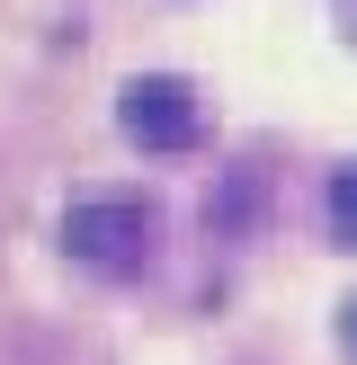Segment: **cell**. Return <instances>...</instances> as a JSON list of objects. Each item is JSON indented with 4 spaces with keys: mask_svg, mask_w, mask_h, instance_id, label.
Here are the masks:
<instances>
[{
    "mask_svg": "<svg viewBox=\"0 0 357 365\" xmlns=\"http://www.w3.org/2000/svg\"><path fill=\"white\" fill-rule=\"evenodd\" d=\"M339 339H348V356H357V303H348V321H339Z\"/></svg>",
    "mask_w": 357,
    "mask_h": 365,
    "instance_id": "4",
    "label": "cell"
},
{
    "mask_svg": "<svg viewBox=\"0 0 357 365\" xmlns=\"http://www.w3.org/2000/svg\"><path fill=\"white\" fill-rule=\"evenodd\" d=\"M116 125L143 143V152H188V143H196V89H188V81H170V71H152V81H125Z\"/></svg>",
    "mask_w": 357,
    "mask_h": 365,
    "instance_id": "2",
    "label": "cell"
},
{
    "mask_svg": "<svg viewBox=\"0 0 357 365\" xmlns=\"http://www.w3.org/2000/svg\"><path fill=\"white\" fill-rule=\"evenodd\" d=\"M63 250L99 277H143L152 267V205L134 196H81L63 214Z\"/></svg>",
    "mask_w": 357,
    "mask_h": 365,
    "instance_id": "1",
    "label": "cell"
},
{
    "mask_svg": "<svg viewBox=\"0 0 357 365\" xmlns=\"http://www.w3.org/2000/svg\"><path fill=\"white\" fill-rule=\"evenodd\" d=\"M331 223H339V241L357 250V170H339V178H331Z\"/></svg>",
    "mask_w": 357,
    "mask_h": 365,
    "instance_id": "3",
    "label": "cell"
},
{
    "mask_svg": "<svg viewBox=\"0 0 357 365\" xmlns=\"http://www.w3.org/2000/svg\"><path fill=\"white\" fill-rule=\"evenodd\" d=\"M339 18H348V27H357V0H339Z\"/></svg>",
    "mask_w": 357,
    "mask_h": 365,
    "instance_id": "5",
    "label": "cell"
}]
</instances>
